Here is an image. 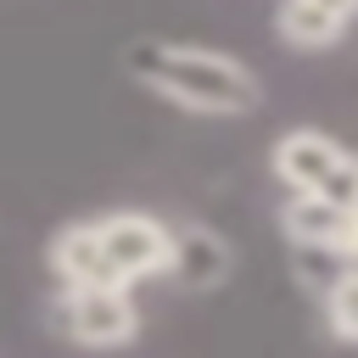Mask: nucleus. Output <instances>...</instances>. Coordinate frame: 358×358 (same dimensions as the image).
I'll use <instances>...</instances> for the list:
<instances>
[{
  "instance_id": "nucleus-8",
  "label": "nucleus",
  "mask_w": 358,
  "mask_h": 358,
  "mask_svg": "<svg viewBox=\"0 0 358 358\" xmlns=\"http://www.w3.org/2000/svg\"><path fill=\"white\" fill-rule=\"evenodd\" d=\"M280 224H285V235H291L296 246L330 252V246H336V235H341V224H347V213H341V207H330V201H319V196H291V201H285V213H280Z\"/></svg>"
},
{
  "instance_id": "nucleus-2",
  "label": "nucleus",
  "mask_w": 358,
  "mask_h": 358,
  "mask_svg": "<svg viewBox=\"0 0 358 358\" xmlns=\"http://www.w3.org/2000/svg\"><path fill=\"white\" fill-rule=\"evenodd\" d=\"M95 235H101L106 268H112V280L123 291L140 285V280L168 274V263H173V229L162 218H151V213H134V207L106 213V218H95Z\"/></svg>"
},
{
  "instance_id": "nucleus-3",
  "label": "nucleus",
  "mask_w": 358,
  "mask_h": 358,
  "mask_svg": "<svg viewBox=\"0 0 358 358\" xmlns=\"http://www.w3.org/2000/svg\"><path fill=\"white\" fill-rule=\"evenodd\" d=\"M62 330L78 347H129L140 336V308L123 285H90V291H62L56 296Z\"/></svg>"
},
{
  "instance_id": "nucleus-6",
  "label": "nucleus",
  "mask_w": 358,
  "mask_h": 358,
  "mask_svg": "<svg viewBox=\"0 0 358 358\" xmlns=\"http://www.w3.org/2000/svg\"><path fill=\"white\" fill-rule=\"evenodd\" d=\"M45 263L50 274L62 280V291H90V285H117L112 268H106V252H101V235H95V218H78V224H62L45 246Z\"/></svg>"
},
{
  "instance_id": "nucleus-10",
  "label": "nucleus",
  "mask_w": 358,
  "mask_h": 358,
  "mask_svg": "<svg viewBox=\"0 0 358 358\" xmlns=\"http://www.w3.org/2000/svg\"><path fill=\"white\" fill-rule=\"evenodd\" d=\"M319 201H330V207H341V213H358V151H347L324 179H319V190H313Z\"/></svg>"
},
{
  "instance_id": "nucleus-4",
  "label": "nucleus",
  "mask_w": 358,
  "mask_h": 358,
  "mask_svg": "<svg viewBox=\"0 0 358 358\" xmlns=\"http://www.w3.org/2000/svg\"><path fill=\"white\" fill-rule=\"evenodd\" d=\"M341 157H347V145L330 140L324 129H285V134L274 140V151H268V168H274V179H280L291 196H313L319 179H324Z\"/></svg>"
},
{
  "instance_id": "nucleus-7",
  "label": "nucleus",
  "mask_w": 358,
  "mask_h": 358,
  "mask_svg": "<svg viewBox=\"0 0 358 358\" xmlns=\"http://www.w3.org/2000/svg\"><path fill=\"white\" fill-rule=\"evenodd\" d=\"M168 274L185 285V291H213L229 280V246L218 229L207 224H190V229H173V263Z\"/></svg>"
},
{
  "instance_id": "nucleus-9",
  "label": "nucleus",
  "mask_w": 358,
  "mask_h": 358,
  "mask_svg": "<svg viewBox=\"0 0 358 358\" xmlns=\"http://www.w3.org/2000/svg\"><path fill=\"white\" fill-rule=\"evenodd\" d=\"M324 324L336 341H352L358 347V268L336 274L330 291H324Z\"/></svg>"
},
{
  "instance_id": "nucleus-1",
  "label": "nucleus",
  "mask_w": 358,
  "mask_h": 358,
  "mask_svg": "<svg viewBox=\"0 0 358 358\" xmlns=\"http://www.w3.org/2000/svg\"><path fill=\"white\" fill-rule=\"evenodd\" d=\"M129 62L145 73V84L185 106V112H201V117H241L257 106V73L241 67L235 56L224 50H207V45H140L129 50Z\"/></svg>"
},
{
  "instance_id": "nucleus-5",
  "label": "nucleus",
  "mask_w": 358,
  "mask_h": 358,
  "mask_svg": "<svg viewBox=\"0 0 358 358\" xmlns=\"http://www.w3.org/2000/svg\"><path fill=\"white\" fill-rule=\"evenodd\" d=\"M358 22V0H285L274 11V34L291 50H330Z\"/></svg>"
}]
</instances>
